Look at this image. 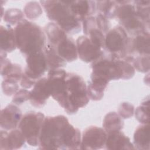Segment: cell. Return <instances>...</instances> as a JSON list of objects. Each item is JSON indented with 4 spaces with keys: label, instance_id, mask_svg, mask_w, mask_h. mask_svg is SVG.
<instances>
[{
    "label": "cell",
    "instance_id": "cell-7",
    "mask_svg": "<svg viewBox=\"0 0 150 150\" xmlns=\"http://www.w3.org/2000/svg\"><path fill=\"white\" fill-rule=\"evenodd\" d=\"M47 70L49 67L43 50L26 56V67L23 74L30 79L36 82Z\"/></svg>",
    "mask_w": 150,
    "mask_h": 150
},
{
    "label": "cell",
    "instance_id": "cell-23",
    "mask_svg": "<svg viewBox=\"0 0 150 150\" xmlns=\"http://www.w3.org/2000/svg\"><path fill=\"white\" fill-rule=\"evenodd\" d=\"M103 127L107 133L121 131L123 127V121L118 114L115 112H111L105 117L103 121Z\"/></svg>",
    "mask_w": 150,
    "mask_h": 150
},
{
    "label": "cell",
    "instance_id": "cell-2",
    "mask_svg": "<svg viewBox=\"0 0 150 150\" xmlns=\"http://www.w3.org/2000/svg\"><path fill=\"white\" fill-rule=\"evenodd\" d=\"M87 86L78 74L67 73L64 91L57 101L69 114H74L89 101Z\"/></svg>",
    "mask_w": 150,
    "mask_h": 150
},
{
    "label": "cell",
    "instance_id": "cell-30",
    "mask_svg": "<svg viewBox=\"0 0 150 150\" xmlns=\"http://www.w3.org/2000/svg\"><path fill=\"white\" fill-rule=\"evenodd\" d=\"M92 42L98 45L102 49H104L105 36L104 33L98 28L91 30L87 36Z\"/></svg>",
    "mask_w": 150,
    "mask_h": 150
},
{
    "label": "cell",
    "instance_id": "cell-11",
    "mask_svg": "<svg viewBox=\"0 0 150 150\" xmlns=\"http://www.w3.org/2000/svg\"><path fill=\"white\" fill-rule=\"evenodd\" d=\"M22 112L13 104H9L3 108L1 112V127L4 130L15 129L22 118Z\"/></svg>",
    "mask_w": 150,
    "mask_h": 150
},
{
    "label": "cell",
    "instance_id": "cell-34",
    "mask_svg": "<svg viewBox=\"0 0 150 150\" xmlns=\"http://www.w3.org/2000/svg\"><path fill=\"white\" fill-rule=\"evenodd\" d=\"M134 110V108L132 104L128 103H123L118 108V112L122 118H128L132 116Z\"/></svg>",
    "mask_w": 150,
    "mask_h": 150
},
{
    "label": "cell",
    "instance_id": "cell-19",
    "mask_svg": "<svg viewBox=\"0 0 150 150\" xmlns=\"http://www.w3.org/2000/svg\"><path fill=\"white\" fill-rule=\"evenodd\" d=\"M1 51L11 52L17 47L15 29L9 25L0 27Z\"/></svg>",
    "mask_w": 150,
    "mask_h": 150
},
{
    "label": "cell",
    "instance_id": "cell-35",
    "mask_svg": "<svg viewBox=\"0 0 150 150\" xmlns=\"http://www.w3.org/2000/svg\"><path fill=\"white\" fill-rule=\"evenodd\" d=\"M83 32L86 36H88L89 32L96 28H97L96 18L89 16L86 18L83 21Z\"/></svg>",
    "mask_w": 150,
    "mask_h": 150
},
{
    "label": "cell",
    "instance_id": "cell-22",
    "mask_svg": "<svg viewBox=\"0 0 150 150\" xmlns=\"http://www.w3.org/2000/svg\"><path fill=\"white\" fill-rule=\"evenodd\" d=\"M44 32L48 42L53 46L56 45L62 39L67 36L66 33L56 23H48L44 28Z\"/></svg>",
    "mask_w": 150,
    "mask_h": 150
},
{
    "label": "cell",
    "instance_id": "cell-21",
    "mask_svg": "<svg viewBox=\"0 0 150 150\" xmlns=\"http://www.w3.org/2000/svg\"><path fill=\"white\" fill-rule=\"evenodd\" d=\"M43 52L47 59L49 70L59 69V67H63L66 64V62L60 57L55 47L50 43H46Z\"/></svg>",
    "mask_w": 150,
    "mask_h": 150
},
{
    "label": "cell",
    "instance_id": "cell-27",
    "mask_svg": "<svg viewBox=\"0 0 150 150\" xmlns=\"http://www.w3.org/2000/svg\"><path fill=\"white\" fill-rule=\"evenodd\" d=\"M136 118L142 124H149V99L142 102L135 110Z\"/></svg>",
    "mask_w": 150,
    "mask_h": 150
},
{
    "label": "cell",
    "instance_id": "cell-15",
    "mask_svg": "<svg viewBox=\"0 0 150 150\" xmlns=\"http://www.w3.org/2000/svg\"><path fill=\"white\" fill-rule=\"evenodd\" d=\"M67 2L71 12L80 22L89 17L96 8V4L94 1H67Z\"/></svg>",
    "mask_w": 150,
    "mask_h": 150
},
{
    "label": "cell",
    "instance_id": "cell-20",
    "mask_svg": "<svg viewBox=\"0 0 150 150\" xmlns=\"http://www.w3.org/2000/svg\"><path fill=\"white\" fill-rule=\"evenodd\" d=\"M149 124H142L135 130L134 135V143L138 149H149Z\"/></svg>",
    "mask_w": 150,
    "mask_h": 150
},
{
    "label": "cell",
    "instance_id": "cell-24",
    "mask_svg": "<svg viewBox=\"0 0 150 150\" xmlns=\"http://www.w3.org/2000/svg\"><path fill=\"white\" fill-rule=\"evenodd\" d=\"M107 86V84L99 83L97 81H90L87 87L88 96L93 100H100L103 96L104 90Z\"/></svg>",
    "mask_w": 150,
    "mask_h": 150
},
{
    "label": "cell",
    "instance_id": "cell-32",
    "mask_svg": "<svg viewBox=\"0 0 150 150\" xmlns=\"http://www.w3.org/2000/svg\"><path fill=\"white\" fill-rule=\"evenodd\" d=\"M30 98V91L25 89L19 90L13 96L12 102L17 105L23 104Z\"/></svg>",
    "mask_w": 150,
    "mask_h": 150
},
{
    "label": "cell",
    "instance_id": "cell-29",
    "mask_svg": "<svg viewBox=\"0 0 150 150\" xmlns=\"http://www.w3.org/2000/svg\"><path fill=\"white\" fill-rule=\"evenodd\" d=\"M134 67L138 71L141 72L148 71L149 70V55H142L134 59L132 61Z\"/></svg>",
    "mask_w": 150,
    "mask_h": 150
},
{
    "label": "cell",
    "instance_id": "cell-18",
    "mask_svg": "<svg viewBox=\"0 0 150 150\" xmlns=\"http://www.w3.org/2000/svg\"><path fill=\"white\" fill-rule=\"evenodd\" d=\"M23 73L20 65L12 64L6 57L1 58V74L4 80L18 83L21 80Z\"/></svg>",
    "mask_w": 150,
    "mask_h": 150
},
{
    "label": "cell",
    "instance_id": "cell-12",
    "mask_svg": "<svg viewBox=\"0 0 150 150\" xmlns=\"http://www.w3.org/2000/svg\"><path fill=\"white\" fill-rule=\"evenodd\" d=\"M26 139L19 129H13L8 132L1 130L0 135L1 149H15L20 148L25 144Z\"/></svg>",
    "mask_w": 150,
    "mask_h": 150
},
{
    "label": "cell",
    "instance_id": "cell-28",
    "mask_svg": "<svg viewBox=\"0 0 150 150\" xmlns=\"http://www.w3.org/2000/svg\"><path fill=\"white\" fill-rule=\"evenodd\" d=\"M24 12L26 17L30 19L38 18L42 13V8L36 2H30L24 8Z\"/></svg>",
    "mask_w": 150,
    "mask_h": 150
},
{
    "label": "cell",
    "instance_id": "cell-3",
    "mask_svg": "<svg viewBox=\"0 0 150 150\" xmlns=\"http://www.w3.org/2000/svg\"><path fill=\"white\" fill-rule=\"evenodd\" d=\"M17 47L25 56L40 52L46 45V35L41 28L24 19L15 28Z\"/></svg>",
    "mask_w": 150,
    "mask_h": 150
},
{
    "label": "cell",
    "instance_id": "cell-17",
    "mask_svg": "<svg viewBox=\"0 0 150 150\" xmlns=\"http://www.w3.org/2000/svg\"><path fill=\"white\" fill-rule=\"evenodd\" d=\"M53 46L58 54L65 62H72L77 59V46L71 38L67 36Z\"/></svg>",
    "mask_w": 150,
    "mask_h": 150
},
{
    "label": "cell",
    "instance_id": "cell-16",
    "mask_svg": "<svg viewBox=\"0 0 150 150\" xmlns=\"http://www.w3.org/2000/svg\"><path fill=\"white\" fill-rule=\"evenodd\" d=\"M149 33L148 32H143L137 35L134 39H130L127 55L132 56V53L137 52L141 55L149 54Z\"/></svg>",
    "mask_w": 150,
    "mask_h": 150
},
{
    "label": "cell",
    "instance_id": "cell-25",
    "mask_svg": "<svg viewBox=\"0 0 150 150\" xmlns=\"http://www.w3.org/2000/svg\"><path fill=\"white\" fill-rule=\"evenodd\" d=\"M24 19L23 13L19 9L11 8L4 12V20L9 25H18Z\"/></svg>",
    "mask_w": 150,
    "mask_h": 150
},
{
    "label": "cell",
    "instance_id": "cell-14",
    "mask_svg": "<svg viewBox=\"0 0 150 150\" xmlns=\"http://www.w3.org/2000/svg\"><path fill=\"white\" fill-rule=\"evenodd\" d=\"M105 146L108 149H135L130 139L121 131L107 133Z\"/></svg>",
    "mask_w": 150,
    "mask_h": 150
},
{
    "label": "cell",
    "instance_id": "cell-33",
    "mask_svg": "<svg viewBox=\"0 0 150 150\" xmlns=\"http://www.w3.org/2000/svg\"><path fill=\"white\" fill-rule=\"evenodd\" d=\"M107 18L102 13H99L96 17V23L97 28L103 33H107L110 29V25Z\"/></svg>",
    "mask_w": 150,
    "mask_h": 150
},
{
    "label": "cell",
    "instance_id": "cell-4",
    "mask_svg": "<svg viewBox=\"0 0 150 150\" xmlns=\"http://www.w3.org/2000/svg\"><path fill=\"white\" fill-rule=\"evenodd\" d=\"M40 2L47 17L66 33L73 34L80 31V22L71 12L67 1H42Z\"/></svg>",
    "mask_w": 150,
    "mask_h": 150
},
{
    "label": "cell",
    "instance_id": "cell-6",
    "mask_svg": "<svg viewBox=\"0 0 150 150\" xmlns=\"http://www.w3.org/2000/svg\"><path fill=\"white\" fill-rule=\"evenodd\" d=\"M129 38L125 30L120 26L108 31L105 36L104 48L115 58L122 59L125 55Z\"/></svg>",
    "mask_w": 150,
    "mask_h": 150
},
{
    "label": "cell",
    "instance_id": "cell-31",
    "mask_svg": "<svg viewBox=\"0 0 150 150\" xmlns=\"http://www.w3.org/2000/svg\"><path fill=\"white\" fill-rule=\"evenodd\" d=\"M2 88L4 94L11 96L16 93L19 88V86L18 83L4 80L2 83Z\"/></svg>",
    "mask_w": 150,
    "mask_h": 150
},
{
    "label": "cell",
    "instance_id": "cell-10",
    "mask_svg": "<svg viewBox=\"0 0 150 150\" xmlns=\"http://www.w3.org/2000/svg\"><path fill=\"white\" fill-rule=\"evenodd\" d=\"M66 71L63 69H56L48 72L47 84L52 97L57 101L62 96L65 87Z\"/></svg>",
    "mask_w": 150,
    "mask_h": 150
},
{
    "label": "cell",
    "instance_id": "cell-8",
    "mask_svg": "<svg viewBox=\"0 0 150 150\" xmlns=\"http://www.w3.org/2000/svg\"><path fill=\"white\" fill-rule=\"evenodd\" d=\"M107 139L105 131L96 126H91L85 129L83 134L81 149H98L105 146Z\"/></svg>",
    "mask_w": 150,
    "mask_h": 150
},
{
    "label": "cell",
    "instance_id": "cell-1",
    "mask_svg": "<svg viewBox=\"0 0 150 150\" xmlns=\"http://www.w3.org/2000/svg\"><path fill=\"white\" fill-rule=\"evenodd\" d=\"M81 134L64 115L45 117L39 135L43 149H77L81 147Z\"/></svg>",
    "mask_w": 150,
    "mask_h": 150
},
{
    "label": "cell",
    "instance_id": "cell-26",
    "mask_svg": "<svg viewBox=\"0 0 150 150\" xmlns=\"http://www.w3.org/2000/svg\"><path fill=\"white\" fill-rule=\"evenodd\" d=\"M136 3V11L138 16L144 22H149V1H138Z\"/></svg>",
    "mask_w": 150,
    "mask_h": 150
},
{
    "label": "cell",
    "instance_id": "cell-13",
    "mask_svg": "<svg viewBox=\"0 0 150 150\" xmlns=\"http://www.w3.org/2000/svg\"><path fill=\"white\" fill-rule=\"evenodd\" d=\"M50 96L47 84V78L42 77L36 81L30 91L29 100L34 107L41 108Z\"/></svg>",
    "mask_w": 150,
    "mask_h": 150
},
{
    "label": "cell",
    "instance_id": "cell-5",
    "mask_svg": "<svg viewBox=\"0 0 150 150\" xmlns=\"http://www.w3.org/2000/svg\"><path fill=\"white\" fill-rule=\"evenodd\" d=\"M45 118L43 114L35 111L28 112L22 117L18 128L30 145H39V135Z\"/></svg>",
    "mask_w": 150,
    "mask_h": 150
},
{
    "label": "cell",
    "instance_id": "cell-9",
    "mask_svg": "<svg viewBox=\"0 0 150 150\" xmlns=\"http://www.w3.org/2000/svg\"><path fill=\"white\" fill-rule=\"evenodd\" d=\"M78 56L86 63L93 62L100 57L104 51L102 48L91 42L86 36H81L76 40Z\"/></svg>",
    "mask_w": 150,
    "mask_h": 150
}]
</instances>
